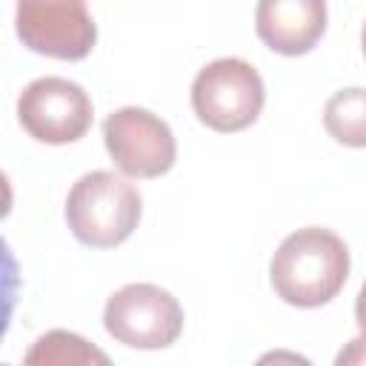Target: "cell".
<instances>
[{"label":"cell","instance_id":"1","mask_svg":"<svg viewBox=\"0 0 366 366\" xmlns=\"http://www.w3.org/2000/svg\"><path fill=\"white\" fill-rule=\"evenodd\" d=\"M269 277L277 297L289 306H323L349 277V249L329 229H297L277 246L269 263Z\"/></svg>","mask_w":366,"mask_h":366},{"label":"cell","instance_id":"2","mask_svg":"<svg viewBox=\"0 0 366 366\" xmlns=\"http://www.w3.org/2000/svg\"><path fill=\"white\" fill-rule=\"evenodd\" d=\"M66 220L80 243L112 249L137 229L140 194L114 172H89L66 197Z\"/></svg>","mask_w":366,"mask_h":366},{"label":"cell","instance_id":"3","mask_svg":"<svg viewBox=\"0 0 366 366\" xmlns=\"http://www.w3.org/2000/svg\"><path fill=\"white\" fill-rule=\"evenodd\" d=\"M266 89L257 69L240 57H220L203 66L192 83V109L214 132H240L263 109Z\"/></svg>","mask_w":366,"mask_h":366},{"label":"cell","instance_id":"4","mask_svg":"<svg viewBox=\"0 0 366 366\" xmlns=\"http://www.w3.org/2000/svg\"><path fill=\"white\" fill-rule=\"evenodd\" d=\"M103 326L123 346L166 349L183 332V309L172 292L154 283H129L106 300Z\"/></svg>","mask_w":366,"mask_h":366},{"label":"cell","instance_id":"5","mask_svg":"<svg viewBox=\"0 0 366 366\" xmlns=\"http://www.w3.org/2000/svg\"><path fill=\"white\" fill-rule=\"evenodd\" d=\"M14 29L23 46L57 60H83L97 43L86 0H17Z\"/></svg>","mask_w":366,"mask_h":366},{"label":"cell","instance_id":"6","mask_svg":"<svg viewBox=\"0 0 366 366\" xmlns=\"http://www.w3.org/2000/svg\"><path fill=\"white\" fill-rule=\"evenodd\" d=\"M103 143L129 177H160L174 166L177 146L166 120L140 106H123L103 123Z\"/></svg>","mask_w":366,"mask_h":366},{"label":"cell","instance_id":"7","mask_svg":"<svg viewBox=\"0 0 366 366\" xmlns=\"http://www.w3.org/2000/svg\"><path fill=\"white\" fill-rule=\"evenodd\" d=\"M23 129L49 146L80 140L92 126V100L66 77H37L17 97Z\"/></svg>","mask_w":366,"mask_h":366},{"label":"cell","instance_id":"8","mask_svg":"<svg viewBox=\"0 0 366 366\" xmlns=\"http://www.w3.org/2000/svg\"><path fill=\"white\" fill-rule=\"evenodd\" d=\"M254 31L277 54H306L326 31V0H257Z\"/></svg>","mask_w":366,"mask_h":366},{"label":"cell","instance_id":"9","mask_svg":"<svg viewBox=\"0 0 366 366\" xmlns=\"http://www.w3.org/2000/svg\"><path fill=\"white\" fill-rule=\"evenodd\" d=\"M326 132L352 149H366V89H340L326 100L323 109Z\"/></svg>","mask_w":366,"mask_h":366},{"label":"cell","instance_id":"10","mask_svg":"<svg viewBox=\"0 0 366 366\" xmlns=\"http://www.w3.org/2000/svg\"><path fill=\"white\" fill-rule=\"evenodd\" d=\"M26 363H109V357L94 349L89 340H83L74 332L66 329H54L46 332L43 337H37V343L29 349Z\"/></svg>","mask_w":366,"mask_h":366},{"label":"cell","instance_id":"11","mask_svg":"<svg viewBox=\"0 0 366 366\" xmlns=\"http://www.w3.org/2000/svg\"><path fill=\"white\" fill-rule=\"evenodd\" d=\"M337 363H366V335L363 337H355L349 340V346L337 355Z\"/></svg>","mask_w":366,"mask_h":366},{"label":"cell","instance_id":"12","mask_svg":"<svg viewBox=\"0 0 366 366\" xmlns=\"http://www.w3.org/2000/svg\"><path fill=\"white\" fill-rule=\"evenodd\" d=\"M355 320H357L360 332L366 335V283L360 286V292H357V300H355Z\"/></svg>","mask_w":366,"mask_h":366},{"label":"cell","instance_id":"13","mask_svg":"<svg viewBox=\"0 0 366 366\" xmlns=\"http://www.w3.org/2000/svg\"><path fill=\"white\" fill-rule=\"evenodd\" d=\"M360 46H363V57H366V23H363V31H360Z\"/></svg>","mask_w":366,"mask_h":366}]
</instances>
